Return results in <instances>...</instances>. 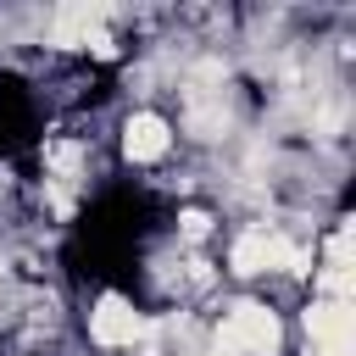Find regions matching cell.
<instances>
[{"instance_id": "9", "label": "cell", "mask_w": 356, "mask_h": 356, "mask_svg": "<svg viewBox=\"0 0 356 356\" xmlns=\"http://www.w3.org/2000/svg\"><path fill=\"white\" fill-rule=\"evenodd\" d=\"M317 356H350V350H317Z\"/></svg>"}, {"instance_id": "2", "label": "cell", "mask_w": 356, "mask_h": 356, "mask_svg": "<svg viewBox=\"0 0 356 356\" xmlns=\"http://www.w3.org/2000/svg\"><path fill=\"white\" fill-rule=\"evenodd\" d=\"M222 334L234 339V350H239V356H278V339H284L278 317H273L261 300H239V306L228 312Z\"/></svg>"}, {"instance_id": "1", "label": "cell", "mask_w": 356, "mask_h": 356, "mask_svg": "<svg viewBox=\"0 0 356 356\" xmlns=\"http://www.w3.org/2000/svg\"><path fill=\"white\" fill-rule=\"evenodd\" d=\"M228 267L234 273H245V278H256V273H267V267H284V273H295V278H306L312 273V256L306 250H295L289 239H278V234H239L234 239V256H228Z\"/></svg>"}, {"instance_id": "8", "label": "cell", "mask_w": 356, "mask_h": 356, "mask_svg": "<svg viewBox=\"0 0 356 356\" xmlns=\"http://www.w3.org/2000/svg\"><path fill=\"white\" fill-rule=\"evenodd\" d=\"M211 356H239V350H234V339H228V334H217V350H211Z\"/></svg>"}, {"instance_id": "7", "label": "cell", "mask_w": 356, "mask_h": 356, "mask_svg": "<svg viewBox=\"0 0 356 356\" xmlns=\"http://www.w3.org/2000/svg\"><path fill=\"white\" fill-rule=\"evenodd\" d=\"M206 228H211V217H206V211H184V234H189V239H200Z\"/></svg>"}, {"instance_id": "3", "label": "cell", "mask_w": 356, "mask_h": 356, "mask_svg": "<svg viewBox=\"0 0 356 356\" xmlns=\"http://www.w3.org/2000/svg\"><path fill=\"white\" fill-rule=\"evenodd\" d=\"M89 334L100 345H134L139 334H150V323L122 300V295H100V306L89 312Z\"/></svg>"}, {"instance_id": "4", "label": "cell", "mask_w": 356, "mask_h": 356, "mask_svg": "<svg viewBox=\"0 0 356 356\" xmlns=\"http://www.w3.org/2000/svg\"><path fill=\"white\" fill-rule=\"evenodd\" d=\"M100 33H106V6H83V0H72V6H56V17H50V39H56L61 50L95 44Z\"/></svg>"}, {"instance_id": "5", "label": "cell", "mask_w": 356, "mask_h": 356, "mask_svg": "<svg viewBox=\"0 0 356 356\" xmlns=\"http://www.w3.org/2000/svg\"><path fill=\"white\" fill-rule=\"evenodd\" d=\"M350 300H312L306 312V334L317 350H350Z\"/></svg>"}, {"instance_id": "6", "label": "cell", "mask_w": 356, "mask_h": 356, "mask_svg": "<svg viewBox=\"0 0 356 356\" xmlns=\"http://www.w3.org/2000/svg\"><path fill=\"white\" fill-rule=\"evenodd\" d=\"M167 145H172V128H167L156 111H134V117H128V128H122L128 161H156V156H167Z\"/></svg>"}]
</instances>
